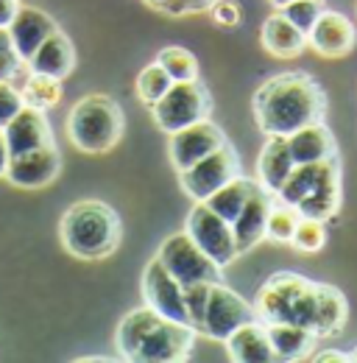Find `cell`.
Listing matches in <instances>:
<instances>
[{"mask_svg":"<svg viewBox=\"0 0 357 363\" xmlns=\"http://www.w3.org/2000/svg\"><path fill=\"white\" fill-rule=\"evenodd\" d=\"M312 361H318V363H332V361L349 363V352H318Z\"/></svg>","mask_w":357,"mask_h":363,"instance_id":"40","label":"cell"},{"mask_svg":"<svg viewBox=\"0 0 357 363\" xmlns=\"http://www.w3.org/2000/svg\"><path fill=\"white\" fill-rule=\"evenodd\" d=\"M159 321H162V316H159L154 308H148V305H142V308H137L132 313H126V316L120 318L118 330H115L118 355H120L123 361H134L137 350L142 347V341L148 338V333H151Z\"/></svg>","mask_w":357,"mask_h":363,"instance_id":"26","label":"cell"},{"mask_svg":"<svg viewBox=\"0 0 357 363\" xmlns=\"http://www.w3.org/2000/svg\"><path fill=\"white\" fill-rule=\"evenodd\" d=\"M290 246L299 249V252H305V255L321 252L327 246V227H324V221L299 216L296 229H293V238H290Z\"/></svg>","mask_w":357,"mask_h":363,"instance_id":"31","label":"cell"},{"mask_svg":"<svg viewBox=\"0 0 357 363\" xmlns=\"http://www.w3.org/2000/svg\"><path fill=\"white\" fill-rule=\"evenodd\" d=\"M254 313L263 324L290 321L312 330L315 313V282L296 272L271 274L254 299Z\"/></svg>","mask_w":357,"mask_h":363,"instance_id":"4","label":"cell"},{"mask_svg":"<svg viewBox=\"0 0 357 363\" xmlns=\"http://www.w3.org/2000/svg\"><path fill=\"white\" fill-rule=\"evenodd\" d=\"M171 84H174V79L154 62V65H148V67L140 70V76H137V82H134V90H137V98H140L145 106H151V104H157L165 92L171 90Z\"/></svg>","mask_w":357,"mask_h":363,"instance_id":"30","label":"cell"},{"mask_svg":"<svg viewBox=\"0 0 357 363\" xmlns=\"http://www.w3.org/2000/svg\"><path fill=\"white\" fill-rule=\"evenodd\" d=\"M254 123L263 135L288 137L327 118V92L305 70L271 76L251 98Z\"/></svg>","mask_w":357,"mask_h":363,"instance_id":"1","label":"cell"},{"mask_svg":"<svg viewBox=\"0 0 357 363\" xmlns=\"http://www.w3.org/2000/svg\"><path fill=\"white\" fill-rule=\"evenodd\" d=\"M20 9V0H0V28H8L14 14Z\"/></svg>","mask_w":357,"mask_h":363,"instance_id":"39","label":"cell"},{"mask_svg":"<svg viewBox=\"0 0 357 363\" xmlns=\"http://www.w3.org/2000/svg\"><path fill=\"white\" fill-rule=\"evenodd\" d=\"M229 358L237 363H273V347L268 341V330L260 318L240 324L226 341H223Z\"/></svg>","mask_w":357,"mask_h":363,"instance_id":"21","label":"cell"},{"mask_svg":"<svg viewBox=\"0 0 357 363\" xmlns=\"http://www.w3.org/2000/svg\"><path fill=\"white\" fill-rule=\"evenodd\" d=\"M120 238H123L120 216L98 199H84L70 204L59 224V240L64 252L89 263L115 255L120 246Z\"/></svg>","mask_w":357,"mask_h":363,"instance_id":"2","label":"cell"},{"mask_svg":"<svg viewBox=\"0 0 357 363\" xmlns=\"http://www.w3.org/2000/svg\"><path fill=\"white\" fill-rule=\"evenodd\" d=\"M196 330L190 324H181L174 318H162L148 338L142 341V347L137 350L134 363H181L190 358L193 344H196Z\"/></svg>","mask_w":357,"mask_h":363,"instance_id":"10","label":"cell"},{"mask_svg":"<svg viewBox=\"0 0 357 363\" xmlns=\"http://www.w3.org/2000/svg\"><path fill=\"white\" fill-rule=\"evenodd\" d=\"M59 171H62V154L50 143V145L34 148L28 154L11 157L3 179H8V184H14L20 190H42L59 177Z\"/></svg>","mask_w":357,"mask_h":363,"instance_id":"13","label":"cell"},{"mask_svg":"<svg viewBox=\"0 0 357 363\" xmlns=\"http://www.w3.org/2000/svg\"><path fill=\"white\" fill-rule=\"evenodd\" d=\"M210 285L212 282H190L184 285V308L187 321L196 333H204V316H207V302H210Z\"/></svg>","mask_w":357,"mask_h":363,"instance_id":"33","label":"cell"},{"mask_svg":"<svg viewBox=\"0 0 357 363\" xmlns=\"http://www.w3.org/2000/svg\"><path fill=\"white\" fill-rule=\"evenodd\" d=\"M260 187V182L257 179H249V177H234V179H229L223 187H218L210 199H204V204L212 210V213H218L221 218H226L229 224L240 216V210L246 207V201L251 199V193Z\"/></svg>","mask_w":357,"mask_h":363,"instance_id":"27","label":"cell"},{"mask_svg":"<svg viewBox=\"0 0 357 363\" xmlns=\"http://www.w3.org/2000/svg\"><path fill=\"white\" fill-rule=\"evenodd\" d=\"M357 45L355 23L341 11H321L315 26L307 34V48H312L324 59H344Z\"/></svg>","mask_w":357,"mask_h":363,"instance_id":"14","label":"cell"},{"mask_svg":"<svg viewBox=\"0 0 357 363\" xmlns=\"http://www.w3.org/2000/svg\"><path fill=\"white\" fill-rule=\"evenodd\" d=\"M184 232L193 238V243L221 269H226L232 260H237V246H234V235L232 224L221 218L218 213H212L204 201H196V207L187 213Z\"/></svg>","mask_w":357,"mask_h":363,"instance_id":"7","label":"cell"},{"mask_svg":"<svg viewBox=\"0 0 357 363\" xmlns=\"http://www.w3.org/2000/svg\"><path fill=\"white\" fill-rule=\"evenodd\" d=\"M142 299L162 318L190 324L187 321V308H184V285L176 277H171V272L157 257L142 272Z\"/></svg>","mask_w":357,"mask_h":363,"instance_id":"12","label":"cell"},{"mask_svg":"<svg viewBox=\"0 0 357 363\" xmlns=\"http://www.w3.org/2000/svg\"><path fill=\"white\" fill-rule=\"evenodd\" d=\"M26 65L31 73H42V76L64 82L76 70V48L70 43V37H64L62 28H56L42 45L31 53V59Z\"/></svg>","mask_w":357,"mask_h":363,"instance_id":"19","label":"cell"},{"mask_svg":"<svg viewBox=\"0 0 357 363\" xmlns=\"http://www.w3.org/2000/svg\"><path fill=\"white\" fill-rule=\"evenodd\" d=\"M223 143H229L223 135L221 126H215L210 118L207 121H198L193 126H184L171 135L168 140V157H171V165L174 171H187L190 165H196L198 160H204L207 154H212L215 148H221Z\"/></svg>","mask_w":357,"mask_h":363,"instance_id":"11","label":"cell"},{"mask_svg":"<svg viewBox=\"0 0 357 363\" xmlns=\"http://www.w3.org/2000/svg\"><path fill=\"white\" fill-rule=\"evenodd\" d=\"M260 45L266 53H271L273 59H296L305 48H307V37L276 9L260 31Z\"/></svg>","mask_w":357,"mask_h":363,"instance_id":"22","label":"cell"},{"mask_svg":"<svg viewBox=\"0 0 357 363\" xmlns=\"http://www.w3.org/2000/svg\"><path fill=\"white\" fill-rule=\"evenodd\" d=\"M8 160H11V154H8V145H6V137L0 132V179L6 177V168H8Z\"/></svg>","mask_w":357,"mask_h":363,"instance_id":"41","label":"cell"},{"mask_svg":"<svg viewBox=\"0 0 357 363\" xmlns=\"http://www.w3.org/2000/svg\"><path fill=\"white\" fill-rule=\"evenodd\" d=\"M212 3L215 0H184V9H187V14H193V11H210Z\"/></svg>","mask_w":357,"mask_h":363,"instance_id":"42","label":"cell"},{"mask_svg":"<svg viewBox=\"0 0 357 363\" xmlns=\"http://www.w3.org/2000/svg\"><path fill=\"white\" fill-rule=\"evenodd\" d=\"M148 9L159 11V14H171V17H184L187 9H184V0H142Z\"/></svg>","mask_w":357,"mask_h":363,"instance_id":"38","label":"cell"},{"mask_svg":"<svg viewBox=\"0 0 357 363\" xmlns=\"http://www.w3.org/2000/svg\"><path fill=\"white\" fill-rule=\"evenodd\" d=\"M296 221H299V213L282 201L273 199V207L268 213L266 221V240H273V243H290L293 238V229H296Z\"/></svg>","mask_w":357,"mask_h":363,"instance_id":"32","label":"cell"},{"mask_svg":"<svg viewBox=\"0 0 357 363\" xmlns=\"http://www.w3.org/2000/svg\"><path fill=\"white\" fill-rule=\"evenodd\" d=\"M268 341L273 347L276 361H305L310 358V352L315 350L318 335L312 333L310 327L302 324H290V321H276V324H266Z\"/></svg>","mask_w":357,"mask_h":363,"instance_id":"23","label":"cell"},{"mask_svg":"<svg viewBox=\"0 0 357 363\" xmlns=\"http://www.w3.org/2000/svg\"><path fill=\"white\" fill-rule=\"evenodd\" d=\"M234 177H240V157L229 143H223L187 171H178V184L193 201H204Z\"/></svg>","mask_w":357,"mask_h":363,"instance_id":"8","label":"cell"},{"mask_svg":"<svg viewBox=\"0 0 357 363\" xmlns=\"http://www.w3.org/2000/svg\"><path fill=\"white\" fill-rule=\"evenodd\" d=\"M56 20L50 14H45L42 9L37 6H20L11 26H8V37H11V45L20 53L23 62L31 59V53L42 45L45 40L56 31Z\"/></svg>","mask_w":357,"mask_h":363,"instance_id":"18","label":"cell"},{"mask_svg":"<svg viewBox=\"0 0 357 363\" xmlns=\"http://www.w3.org/2000/svg\"><path fill=\"white\" fill-rule=\"evenodd\" d=\"M154 126L162 129L165 135H174L184 126H193L198 121H207L212 112V98L210 90L193 79V82H174L171 90L165 92L157 104L148 106Z\"/></svg>","mask_w":357,"mask_h":363,"instance_id":"5","label":"cell"},{"mask_svg":"<svg viewBox=\"0 0 357 363\" xmlns=\"http://www.w3.org/2000/svg\"><path fill=\"white\" fill-rule=\"evenodd\" d=\"M338 210H341V160L335 154L321 162L318 179L310 193L296 204V213L318 221H329Z\"/></svg>","mask_w":357,"mask_h":363,"instance_id":"15","label":"cell"},{"mask_svg":"<svg viewBox=\"0 0 357 363\" xmlns=\"http://www.w3.org/2000/svg\"><path fill=\"white\" fill-rule=\"evenodd\" d=\"M288 145H290V154H293L296 165L321 162V160H329V157L338 154V143H335V137H332L329 126L324 121L302 126L293 135H288Z\"/></svg>","mask_w":357,"mask_h":363,"instance_id":"24","label":"cell"},{"mask_svg":"<svg viewBox=\"0 0 357 363\" xmlns=\"http://www.w3.org/2000/svg\"><path fill=\"white\" fill-rule=\"evenodd\" d=\"M349 361L357 363V347H355V350H352V352H349Z\"/></svg>","mask_w":357,"mask_h":363,"instance_id":"44","label":"cell"},{"mask_svg":"<svg viewBox=\"0 0 357 363\" xmlns=\"http://www.w3.org/2000/svg\"><path fill=\"white\" fill-rule=\"evenodd\" d=\"M157 65L174 79V82H193L198 79V59L193 56V50L181 45L162 48L157 53Z\"/></svg>","mask_w":357,"mask_h":363,"instance_id":"29","label":"cell"},{"mask_svg":"<svg viewBox=\"0 0 357 363\" xmlns=\"http://www.w3.org/2000/svg\"><path fill=\"white\" fill-rule=\"evenodd\" d=\"M285 3H290V0H271V6H273V9H282Z\"/></svg>","mask_w":357,"mask_h":363,"instance_id":"43","label":"cell"},{"mask_svg":"<svg viewBox=\"0 0 357 363\" xmlns=\"http://www.w3.org/2000/svg\"><path fill=\"white\" fill-rule=\"evenodd\" d=\"M26 62L20 59V53L11 45V37H8V28H0V82H11L20 67Z\"/></svg>","mask_w":357,"mask_h":363,"instance_id":"35","label":"cell"},{"mask_svg":"<svg viewBox=\"0 0 357 363\" xmlns=\"http://www.w3.org/2000/svg\"><path fill=\"white\" fill-rule=\"evenodd\" d=\"M23 98H20V90H14L8 82H0V129L23 109Z\"/></svg>","mask_w":357,"mask_h":363,"instance_id":"37","label":"cell"},{"mask_svg":"<svg viewBox=\"0 0 357 363\" xmlns=\"http://www.w3.org/2000/svg\"><path fill=\"white\" fill-rule=\"evenodd\" d=\"M254 305H249L237 291L226 288L223 282L210 285V302H207V316H204V333L212 341H226L240 324L254 321Z\"/></svg>","mask_w":357,"mask_h":363,"instance_id":"9","label":"cell"},{"mask_svg":"<svg viewBox=\"0 0 357 363\" xmlns=\"http://www.w3.org/2000/svg\"><path fill=\"white\" fill-rule=\"evenodd\" d=\"M293 168H296V162H293L288 137L271 135L266 143V148L260 151V160H257V182L266 187L268 193L276 196L279 187L285 184V179L290 177Z\"/></svg>","mask_w":357,"mask_h":363,"instance_id":"25","label":"cell"},{"mask_svg":"<svg viewBox=\"0 0 357 363\" xmlns=\"http://www.w3.org/2000/svg\"><path fill=\"white\" fill-rule=\"evenodd\" d=\"M62 82L59 79H50V76H42V73H31L20 90V98L26 106H34V109H53L59 101H62Z\"/></svg>","mask_w":357,"mask_h":363,"instance_id":"28","label":"cell"},{"mask_svg":"<svg viewBox=\"0 0 357 363\" xmlns=\"http://www.w3.org/2000/svg\"><path fill=\"white\" fill-rule=\"evenodd\" d=\"M273 207V193H268L260 184L251 199L246 201V207L240 210V216L232 221V235H234V246H237V257L249 255L260 240H266V221L268 213Z\"/></svg>","mask_w":357,"mask_h":363,"instance_id":"17","label":"cell"},{"mask_svg":"<svg viewBox=\"0 0 357 363\" xmlns=\"http://www.w3.org/2000/svg\"><path fill=\"white\" fill-rule=\"evenodd\" d=\"M279 11L307 37L310 28L315 26V20H318L321 11H324V3H321V0H290V3H285Z\"/></svg>","mask_w":357,"mask_h":363,"instance_id":"34","label":"cell"},{"mask_svg":"<svg viewBox=\"0 0 357 363\" xmlns=\"http://www.w3.org/2000/svg\"><path fill=\"white\" fill-rule=\"evenodd\" d=\"M126 129V118L120 104L112 95L89 92L67 115V137L84 154L112 151Z\"/></svg>","mask_w":357,"mask_h":363,"instance_id":"3","label":"cell"},{"mask_svg":"<svg viewBox=\"0 0 357 363\" xmlns=\"http://www.w3.org/2000/svg\"><path fill=\"white\" fill-rule=\"evenodd\" d=\"M157 260L176 277L181 285L190 282H223V269L218 263H212L187 232H174L171 238L162 240V246L157 249Z\"/></svg>","mask_w":357,"mask_h":363,"instance_id":"6","label":"cell"},{"mask_svg":"<svg viewBox=\"0 0 357 363\" xmlns=\"http://www.w3.org/2000/svg\"><path fill=\"white\" fill-rule=\"evenodd\" d=\"M349 318V302L341 288L315 282V313H312V333L318 338H335L344 333Z\"/></svg>","mask_w":357,"mask_h":363,"instance_id":"20","label":"cell"},{"mask_svg":"<svg viewBox=\"0 0 357 363\" xmlns=\"http://www.w3.org/2000/svg\"><path fill=\"white\" fill-rule=\"evenodd\" d=\"M0 132L6 137V145H8L11 157L28 154L34 148H42V145L53 143V132H50V123H47L45 112L34 109V106H23Z\"/></svg>","mask_w":357,"mask_h":363,"instance_id":"16","label":"cell"},{"mask_svg":"<svg viewBox=\"0 0 357 363\" xmlns=\"http://www.w3.org/2000/svg\"><path fill=\"white\" fill-rule=\"evenodd\" d=\"M210 14H212V20L218 26H223V28H234L243 20V6L237 0H215L210 6Z\"/></svg>","mask_w":357,"mask_h":363,"instance_id":"36","label":"cell"}]
</instances>
